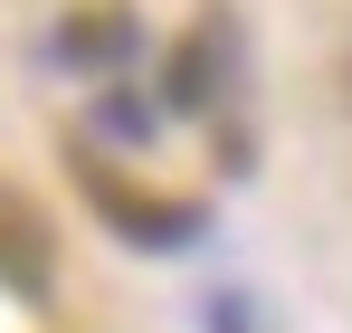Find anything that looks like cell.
I'll list each match as a JSON object with an SVG mask.
<instances>
[{
	"mask_svg": "<svg viewBox=\"0 0 352 333\" xmlns=\"http://www.w3.org/2000/svg\"><path fill=\"white\" fill-rule=\"evenodd\" d=\"M333 86H343V114H352V48H343V67H333Z\"/></svg>",
	"mask_w": 352,
	"mask_h": 333,
	"instance_id": "cell-7",
	"label": "cell"
},
{
	"mask_svg": "<svg viewBox=\"0 0 352 333\" xmlns=\"http://www.w3.org/2000/svg\"><path fill=\"white\" fill-rule=\"evenodd\" d=\"M0 286L19 305H48L58 295V238H48V210L19 181H0Z\"/></svg>",
	"mask_w": 352,
	"mask_h": 333,
	"instance_id": "cell-2",
	"label": "cell"
},
{
	"mask_svg": "<svg viewBox=\"0 0 352 333\" xmlns=\"http://www.w3.org/2000/svg\"><path fill=\"white\" fill-rule=\"evenodd\" d=\"M219 96H229V19H200L172 48V67H162V105L172 114H210Z\"/></svg>",
	"mask_w": 352,
	"mask_h": 333,
	"instance_id": "cell-4",
	"label": "cell"
},
{
	"mask_svg": "<svg viewBox=\"0 0 352 333\" xmlns=\"http://www.w3.org/2000/svg\"><path fill=\"white\" fill-rule=\"evenodd\" d=\"M96 124H105V133H133V143H143V133H153V105H133V96H105V105H96Z\"/></svg>",
	"mask_w": 352,
	"mask_h": 333,
	"instance_id": "cell-5",
	"label": "cell"
},
{
	"mask_svg": "<svg viewBox=\"0 0 352 333\" xmlns=\"http://www.w3.org/2000/svg\"><path fill=\"white\" fill-rule=\"evenodd\" d=\"M210 333H248V295H219L210 305Z\"/></svg>",
	"mask_w": 352,
	"mask_h": 333,
	"instance_id": "cell-6",
	"label": "cell"
},
{
	"mask_svg": "<svg viewBox=\"0 0 352 333\" xmlns=\"http://www.w3.org/2000/svg\"><path fill=\"white\" fill-rule=\"evenodd\" d=\"M133 39H143V19L124 0H86V10H67L58 29H48V57L76 67V76H115L124 57H133Z\"/></svg>",
	"mask_w": 352,
	"mask_h": 333,
	"instance_id": "cell-3",
	"label": "cell"
},
{
	"mask_svg": "<svg viewBox=\"0 0 352 333\" xmlns=\"http://www.w3.org/2000/svg\"><path fill=\"white\" fill-rule=\"evenodd\" d=\"M76 191H86V200H96V219L115 228V238H133V248H190V238L210 228V210H200V200L143 191V181L105 171V153H76Z\"/></svg>",
	"mask_w": 352,
	"mask_h": 333,
	"instance_id": "cell-1",
	"label": "cell"
}]
</instances>
